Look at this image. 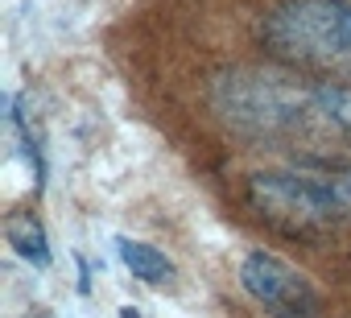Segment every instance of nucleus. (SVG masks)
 I'll return each instance as SVG.
<instances>
[{"label":"nucleus","instance_id":"f257e3e1","mask_svg":"<svg viewBox=\"0 0 351 318\" xmlns=\"http://www.w3.org/2000/svg\"><path fill=\"white\" fill-rule=\"evenodd\" d=\"M211 99H215V112L232 128L256 140L310 136L318 128H330L322 87H306L277 71H228L215 79Z\"/></svg>","mask_w":351,"mask_h":318},{"label":"nucleus","instance_id":"f03ea898","mask_svg":"<svg viewBox=\"0 0 351 318\" xmlns=\"http://www.w3.org/2000/svg\"><path fill=\"white\" fill-rule=\"evenodd\" d=\"M248 203L281 232L351 223V166H289L248 178Z\"/></svg>","mask_w":351,"mask_h":318},{"label":"nucleus","instance_id":"7ed1b4c3","mask_svg":"<svg viewBox=\"0 0 351 318\" xmlns=\"http://www.w3.org/2000/svg\"><path fill=\"white\" fill-rule=\"evenodd\" d=\"M261 42L289 66L351 62V0H281L261 21Z\"/></svg>","mask_w":351,"mask_h":318},{"label":"nucleus","instance_id":"20e7f679","mask_svg":"<svg viewBox=\"0 0 351 318\" xmlns=\"http://www.w3.org/2000/svg\"><path fill=\"white\" fill-rule=\"evenodd\" d=\"M244 293L273 318H318V289L314 281L269 248H252L240 260Z\"/></svg>","mask_w":351,"mask_h":318},{"label":"nucleus","instance_id":"39448f33","mask_svg":"<svg viewBox=\"0 0 351 318\" xmlns=\"http://www.w3.org/2000/svg\"><path fill=\"white\" fill-rule=\"evenodd\" d=\"M116 252H120L124 269H128L136 281H145V285H169V281H173V260H169L161 248H153V244H145V240L120 236V240H116Z\"/></svg>","mask_w":351,"mask_h":318},{"label":"nucleus","instance_id":"423d86ee","mask_svg":"<svg viewBox=\"0 0 351 318\" xmlns=\"http://www.w3.org/2000/svg\"><path fill=\"white\" fill-rule=\"evenodd\" d=\"M5 236H9V244H13V252H17L21 260H29V265H38V269L50 265V240H46V228H42V219H38L34 211L9 215Z\"/></svg>","mask_w":351,"mask_h":318},{"label":"nucleus","instance_id":"0eeeda50","mask_svg":"<svg viewBox=\"0 0 351 318\" xmlns=\"http://www.w3.org/2000/svg\"><path fill=\"white\" fill-rule=\"evenodd\" d=\"M326 120L339 136H351V83H322Z\"/></svg>","mask_w":351,"mask_h":318},{"label":"nucleus","instance_id":"6e6552de","mask_svg":"<svg viewBox=\"0 0 351 318\" xmlns=\"http://www.w3.org/2000/svg\"><path fill=\"white\" fill-rule=\"evenodd\" d=\"M120 318H145V314H141L136 306H120Z\"/></svg>","mask_w":351,"mask_h":318},{"label":"nucleus","instance_id":"1a4fd4ad","mask_svg":"<svg viewBox=\"0 0 351 318\" xmlns=\"http://www.w3.org/2000/svg\"><path fill=\"white\" fill-rule=\"evenodd\" d=\"M25 318H54V314H50V310H29Z\"/></svg>","mask_w":351,"mask_h":318}]
</instances>
